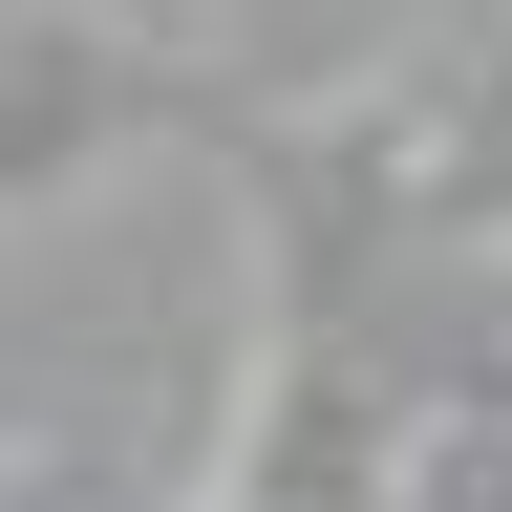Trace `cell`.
Segmentation results:
<instances>
[{
    "label": "cell",
    "instance_id": "1",
    "mask_svg": "<svg viewBox=\"0 0 512 512\" xmlns=\"http://www.w3.org/2000/svg\"><path fill=\"white\" fill-rule=\"evenodd\" d=\"M150 107H171V43L128 22V0H0V214L64 192L107 128H150Z\"/></svg>",
    "mask_w": 512,
    "mask_h": 512
}]
</instances>
